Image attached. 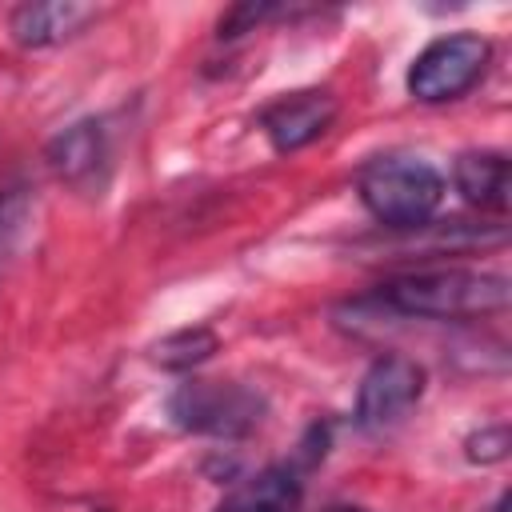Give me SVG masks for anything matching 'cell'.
Here are the masks:
<instances>
[{
	"mask_svg": "<svg viewBox=\"0 0 512 512\" xmlns=\"http://www.w3.org/2000/svg\"><path fill=\"white\" fill-rule=\"evenodd\" d=\"M380 304L420 320H472L508 308V276L472 268L408 272L380 288Z\"/></svg>",
	"mask_w": 512,
	"mask_h": 512,
	"instance_id": "obj_1",
	"label": "cell"
},
{
	"mask_svg": "<svg viewBox=\"0 0 512 512\" xmlns=\"http://www.w3.org/2000/svg\"><path fill=\"white\" fill-rule=\"evenodd\" d=\"M356 184L364 208L384 228H420L444 200V176L416 156H376Z\"/></svg>",
	"mask_w": 512,
	"mask_h": 512,
	"instance_id": "obj_2",
	"label": "cell"
},
{
	"mask_svg": "<svg viewBox=\"0 0 512 512\" xmlns=\"http://www.w3.org/2000/svg\"><path fill=\"white\" fill-rule=\"evenodd\" d=\"M492 56V44L476 32H452V36H436L408 68V92L420 100V104H444V100H456L464 96L484 64Z\"/></svg>",
	"mask_w": 512,
	"mask_h": 512,
	"instance_id": "obj_3",
	"label": "cell"
},
{
	"mask_svg": "<svg viewBox=\"0 0 512 512\" xmlns=\"http://www.w3.org/2000/svg\"><path fill=\"white\" fill-rule=\"evenodd\" d=\"M260 396L244 384H220V380H188L172 392L168 412L188 432H212V436H240L260 420Z\"/></svg>",
	"mask_w": 512,
	"mask_h": 512,
	"instance_id": "obj_4",
	"label": "cell"
},
{
	"mask_svg": "<svg viewBox=\"0 0 512 512\" xmlns=\"http://www.w3.org/2000/svg\"><path fill=\"white\" fill-rule=\"evenodd\" d=\"M424 392V368L408 356H380L356 392V424L368 432H380L396 424Z\"/></svg>",
	"mask_w": 512,
	"mask_h": 512,
	"instance_id": "obj_5",
	"label": "cell"
},
{
	"mask_svg": "<svg viewBox=\"0 0 512 512\" xmlns=\"http://www.w3.org/2000/svg\"><path fill=\"white\" fill-rule=\"evenodd\" d=\"M332 120H336V100L328 92L308 88V92H292V96H280L276 104H268L260 116V128L276 152H296V148L312 144L320 132H328Z\"/></svg>",
	"mask_w": 512,
	"mask_h": 512,
	"instance_id": "obj_6",
	"label": "cell"
},
{
	"mask_svg": "<svg viewBox=\"0 0 512 512\" xmlns=\"http://www.w3.org/2000/svg\"><path fill=\"white\" fill-rule=\"evenodd\" d=\"M88 20H96L92 4H72V0H48V4H20L8 20L12 40L24 48H52L68 36H76Z\"/></svg>",
	"mask_w": 512,
	"mask_h": 512,
	"instance_id": "obj_7",
	"label": "cell"
},
{
	"mask_svg": "<svg viewBox=\"0 0 512 512\" xmlns=\"http://www.w3.org/2000/svg\"><path fill=\"white\" fill-rule=\"evenodd\" d=\"M48 160L60 180L68 184H92L108 164V136L96 120H80L68 132H60L48 148Z\"/></svg>",
	"mask_w": 512,
	"mask_h": 512,
	"instance_id": "obj_8",
	"label": "cell"
},
{
	"mask_svg": "<svg viewBox=\"0 0 512 512\" xmlns=\"http://www.w3.org/2000/svg\"><path fill=\"white\" fill-rule=\"evenodd\" d=\"M456 188L484 212H504L512 200V172L504 152H464L456 160Z\"/></svg>",
	"mask_w": 512,
	"mask_h": 512,
	"instance_id": "obj_9",
	"label": "cell"
},
{
	"mask_svg": "<svg viewBox=\"0 0 512 512\" xmlns=\"http://www.w3.org/2000/svg\"><path fill=\"white\" fill-rule=\"evenodd\" d=\"M216 512H300V480L288 468H264L232 488Z\"/></svg>",
	"mask_w": 512,
	"mask_h": 512,
	"instance_id": "obj_10",
	"label": "cell"
},
{
	"mask_svg": "<svg viewBox=\"0 0 512 512\" xmlns=\"http://www.w3.org/2000/svg\"><path fill=\"white\" fill-rule=\"evenodd\" d=\"M216 348H220L216 332L196 324V328H180V332H168L164 340H156V344H152V360H156L160 368L184 372V368L204 364V360H208Z\"/></svg>",
	"mask_w": 512,
	"mask_h": 512,
	"instance_id": "obj_11",
	"label": "cell"
},
{
	"mask_svg": "<svg viewBox=\"0 0 512 512\" xmlns=\"http://www.w3.org/2000/svg\"><path fill=\"white\" fill-rule=\"evenodd\" d=\"M468 456L480 460V464H496L508 456V428L496 424V428H480L476 436H468Z\"/></svg>",
	"mask_w": 512,
	"mask_h": 512,
	"instance_id": "obj_12",
	"label": "cell"
},
{
	"mask_svg": "<svg viewBox=\"0 0 512 512\" xmlns=\"http://www.w3.org/2000/svg\"><path fill=\"white\" fill-rule=\"evenodd\" d=\"M324 512H368V508H348V504H332V508H324Z\"/></svg>",
	"mask_w": 512,
	"mask_h": 512,
	"instance_id": "obj_13",
	"label": "cell"
}]
</instances>
